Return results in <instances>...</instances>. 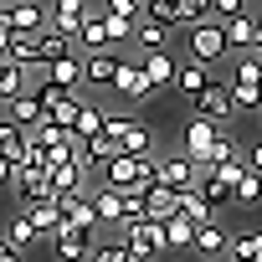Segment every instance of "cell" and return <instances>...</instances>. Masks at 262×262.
<instances>
[{"label":"cell","mask_w":262,"mask_h":262,"mask_svg":"<svg viewBox=\"0 0 262 262\" xmlns=\"http://www.w3.org/2000/svg\"><path fill=\"white\" fill-rule=\"evenodd\" d=\"M47 180H52V195H88L93 185V170L82 165V155L77 160H67V165H57V170H47Z\"/></svg>","instance_id":"52a82bcc"},{"label":"cell","mask_w":262,"mask_h":262,"mask_svg":"<svg viewBox=\"0 0 262 262\" xmlns=\"http://www.w3.org/2000/svg\"><path fill=\"white\" fill-rule=\"evenodd\" d=\"M0 21H6L11 31L41 36L47 31V6H36V0H11V6H0Z\"/></svg>","instance_id":"8992f818"},{"label":"cell","mask_w":262,"mask_h":262,"mask_svg":"<svg viewBox=\"0 0 262 262\" xmlns=\"http://www.w3.org/2000/svg\"><path fill=\"white\" fill-rule=\"evenodd\" d=\"M98 180H103L108 190H128V195H139V190L155 180V160H139V155H113V160L98 170Z\"/></svg>","instance_id":"6da1fadb"},{"label":"cell","mask_w":262,"mask_h":262,"mask_svg":"<svg viewBox=\"0 0 262 262\" xmlns=\"http://www.w3.org/2000/svg\"><path fill=\"white\" fill-rule=\"evenodd\" d=\"M41 77L57 82V88H67V93H82V52H72V57H62V62H52V67H41Z\"/></svg>","instance_id":"44dd1931"},{"label":"cell","mask_w":262,"mask_h":262,"mask_svg":"<svg viewBox=\"0 0 262 262\" xmlns=\"http://www.w3.org/2000/svg\"><path fill=\"white\" fill-rule=\"evenodd\" d=\"M118 144H123V155H139V160H155V155H160V139L149 134V128H144L139 118H128V123H123Z\"/></svg>","instance_id":"2e32d148"},{"label":"cell","mask_w":262,"mask_h":262,"mask_svg":"<svg viewBox=\"0 0 262 262\" xmlns=\"http://www.w3.org/2000/svg\"><path fill=\"white\" fill-rule=\"evenodd\" d=\"M47 118H52L57 128H72V123H77V98H72V103H62V108H52Z\"/></svg>","instance_id":"b9f144b4"},{"label":"cell","mask_w":262,"mask_h":262,"mask_svg":"<svg viewBox=\"0 0 262 262\" xmlns=\"http://www.w3.org/2000/svg\"><path fill=\"white\" fill-rule=\"evenodd\" d=\"M195 108H201V118H211V123H221L226 113H236V108H231V88H226V82H206V88H201V98H195Z\"/></svg>","instance_id":"ac0fdd59"},{"label":"cell","mask_w":262,"mask_h":262,"mask_svg":"<svg viewBox=\"0 0 262 262\" xmlns=\"http://www.w3.org/2000/svg\"><path fill=\"white\" fill-rule=\"evenodd\" d=\"M0 113H6L11 123H21V128H31V123H41L47 113H41V103L31 98V93H21V98H11V103H0Z\"/></svg>","instance_id":"f1b7e54d"},{"label":"cell","mask_w":262,"mask_h":262,"mask_svg":"<svg viewBox=\"0 0 262 262\" xmlns=\"http://www.w3.org/2000/svg\"><path fill=\"white\" fill-rule=\"evenodd\" d=\"M118 242L128 247V257H134V262H155V257L165 252V226L139 216L134 226H123V231H118Z\"/></svg>","instance_id":"3957f363"},{"label":"cell","mask_w":262,"mask_h":262,"mask_svg":"<svg viewBox=\"0 0 262 262\" xmlns=\"http://www.w3.org/2000/svg\"><path fill=\"white\" fill-rule=\"evenodd\" d=\"M139 206H144V221H170L175 216V190H165V185H144L139 190Z\"/></svg>","instance_id":"603a6c76"},{"label":"cell","mask_w":262,"mask_h":262,"mask_svg":"<svg viewBox=\"0 0 262 262\" xmlns=\"http://www.w3.org/2000/svg\"><path fill=\"white\" fill-rule=\"evenodd\" d=\"M252 6L247 0H211V21H231V16H247Z\"/></svg>","instance_id":"60d3db41"},{"label":"cell","mask_w":262,"mask_h":262,"mask_svg":"<svg viewBox=\"0 0 262 262\" xmlns=\"http://www.w3.org/2000/svg\"><path fill=\"white\" fill-rule=\"evenodd\" d=\"M175 211H180V216H190L195 226H206V221H216V211L206 206V195H201L195 185H190V190H175Z\"/></svg>","instance_id":"4dcf8cb0"},{"label":"cell","mask_w":262,"mask_h":262,"mask_svg":"<svg viewBox=\"0 0 262 262\" xmlns=\"http://www.w3.org/2000/svg\"><path fill=\"white\" fill-rule=\"evenodd\" d=\"M139 72H144L149 93H160V88H175L180 62H175V57H170V47H165V52H144V57H139Z\"/></svg>","instance_id":"ba28073f"},{"label":"cell","mask_w":262,"mask_h":262,"mask_svg":"<svg viewBox=\"0 0 262 262\" xmlns=\"http://www.w3.org/2000/svg\"><path fill=\"white\" fill-rule=\"evenodd\" d=\"M195 180H201V170H195V160H190L185 149L155 155V185H165V190H190Z\"/></svg>","instance_id":"277c9868"},{"label":"cell","mask_w":262,"mask_h":262,"mask_svg":"<svg viewBox=\"0 0 262 262\" xmlns=\"http://www.w3.org/2000/svg\"><path fill=\"white\" fill-rule=\"evenodd\" d=\"M6 242H11L16 252H26V247H36L41 236H36V231H31V221H26V216L16 211V216H11V226H6Z\"/></svg>","instance_id":"836d02e7"},{"label":"cell","mask_w":262,"mask_h":262,"mask_svg":"<svg viewBox=\"0 0 262 262\" xmlns=\"http://www.w3.org/2000/svg\"><path fill=\"white\" fill-rule=\"evenodd\" d=\"M113 72H118V52L82 57V88H113Z\"/></svg>","instance_id":"e0dca14e"},{"label":"cell","mask_w":262,"mask_h":262,"mask_svg":"<svg viewBox=\"0 0 262 262\" xmlns=\"http://www.w3.org/2000/svg\"><path fill=\"white\" fill-rule=\"evenodd\" d=\"M103 128H108V108L93 103V98H77V123H72V134L88 144L93 134H103Z\"/></svg>","instance_id":"ffe728a7"},{"label":"cell","mask_w":262,"mask_h":262,"mask_svg":"<svg viewBox=\"0 0 262 262\" xmlns=\"http://www.w3.org/2000/svg\"><path fill=\"white\" fill-rule=\"evenodd\" d=\"M21 155H26V128H21V123H11L6 113H0V160L21 165Z\"/></svg>","instance_id":"83f0119b"},{"label":"cell","mask_w":262,"mask_h":262,"mask_svg":"<svg viewBox=\"0 0 262 262\" xmlns=\"http://www.w3.org/2000/svg\"><path fill=\"white\" fill-rule=\"evenodd\" d=\"M165 226V252H190V242H195V221L190 216H170V221H160Z\"/></svg>","instance_id":"4316f807"},{"label":"cell","mask_w":262,"mask_h":262,"mask_svg":"<svg viewBox=\"0 0 262 262\" xmlns=\"http://www.w3.org/2000/svg\"><path fill=\"white\" fill-rule=\"evenodd\" d=\"M221 31H226V47H231V52H252V47H257V21H252V11L221 21Z\"/></svg>","instance_id":"d4e9b609"},{"label":"cell","mask_w":262,"mask_h":262,"mask_svg":"<svg viewBox=\"0 0 262 262\" xmlns=\"http://www.w3.org/2000/svg\"><path fill=\"white\" fill-rule=\"evenodd\" d=\"M93 6H98V0H52V6H47V26H52V31H67V36H72V31L82 26V16H88Z\"/></svg>","instance_id":"7c38bea8"},{"label":"cell","mask_w":262,"mask_h":262,"mask_svg":"<svg viewBox=\"0 0 262 262\" xmlns=\"http://www.w3.org/2000/svg\"><path fill=\"white\" fill-rule=\"evenodd\" d=\"M88 262H134V257H128V247L113 236V242H93V257Z\"/></svg>","instance_id":"74e56055"},{"label":"cell","mask_w":262,"mask_h":262,"mask_svg":"<svg viewBox=\"0 0 262 262\" xmlns=\"http://www.w3.org/2000/svg\"><path fill=\"white\" fill-rule=\"evenodd\" d=\"M0 262H21V252H16V247H11L6 236H0Z\"/></svg>","instance_id":"f6af8a7d"},{"label":"cell","mask_w":262,"mask_h":262,"mask_svg":"<svg viewBox=\"0 0 262 262\" xmlns=\"http://www.w3.org/2000/svg\"><path fill=\"white\" fill-rule=\"evenodd\" d=\"M206 82H211V67L185 57V62H180V72H175V93H180V98H201V88H206Z\"/></svg>","instance_id":"484cf974"},{"label":"cell","mask_w":262,"mask_h":262,"mask_svg":"<svg viewBox=\"0 0 262 262\" xmlns=\"http://www.w3.org/2000/svg\"><path fill=\"white\" fill-rule=\"evenodd\" d=\"M0 62H6V57H0Z\"/></svg>","instance_id":"c3c4849f"},{"label":"cell","mask_w":262,"mask_h":262,"mask_svg":"<svg viewBox=\"0 0 262 262\" xmlns=\"http://www.w3.org/2000/svg\"><path fill=\"white\" fill-rule=\"evenodd\" d=\"M226 247H231V231H226L221 221L195 226V242H190V252H195V257H226Z\"/></svg>","instance_id":"d6986e66"},{"label":"cell","mask_w":262,"mask_h":262,"mask_svg":"<svg viewBox=\"0 0 262 262\" xmlns=\"http://www.w3.org/2000/svg\"><path fill=\"white\" fill-rule=\"evenodd\" d=\"M185 57H190V62H206V67L226 62L231 47H226L221 21H195V26H185Z\"/></svg>","instance_id":"7a4b0ae2"},{"label":"cell","mask_w":262,"mask_h":262,"mask_svg":"<svg viewBox=\"0 0 262 262\" xmlns=\"http://www.w3.org/2000/svg\"><path fill=\"white\" fill-rule=\"evenodd\" d=\"M257 113H262V108H257Z\"/></svg>","instance_id":"681fc988"},{"label":"cell","mask_w":262,"mask_h":262,"mask_svg":"<svg viewBox=\"0 0 262 262\" xmlns=\"http://www.w3.org/2000/svg\"><path fill=\"white\" fill-rule=\"evenodd\" d=\"M257 57H262V52H257Z\"/></svg>","instance_id":"f907efd6"},{"label":"cell","mask_w":262,"mask_h":262,"mask_svg":"<svg viewBox=\"0 0 262 262\" xmlns=\"http://www.w3.org/2000/svg\"><path fill=\"white\" fill-rule=\"evenodd\" d=\"M231 201H236V206H257V201H262V175H257V170H242L236 185H231Z\"/></svg>","instance_id":"d6a6232c"},{"label":"cell","mask_w":262,"mask_h":262,"mask_svg":"<svg viewBox=\"0 0 262 262\" xmlns=\"http://www.w3.org/2000/svg\"><path fill=\"white\" fill-rule=\"evenodd\" d=\"M252 21H257V47L252 52H262V11H252Z\"/></svg>","instance_id":"7dc6e473"},{"label":"cell","mask_w":262,"mask_h":262,"mask_svg":"<svg viewBox=\"0 0 262 262\" xmlns=\"http://www.w3.org/2000/svg\"><path fill=\"white\" fill-rule=\"evenodd\" d=\"M72 52H77V41H72L67 31H52V26H47V31L36 36V72L52 67V62H62V57H72Z\"/></svg>","instance_id":"9a60e30c"},{"label":"cell","mask_w":262,"mask_h":262,"mask_svg":"<svg viewBox=\"0 0 262 262\" xmlns=\"http://www.w3.org/2000/svg\"><path fill=\"white\" fill-rule=\"evenodd\" d=\"M134 47H139V57H144V52H165V47H170V26L139 16V26H134Z\"/></svg>","instance_id":"f546056e"},{"label":"cell","mask_w":262,"mask_h":262,"mask_svg":"<svg viewBox=\"0 0 262 262\" xmlns=\"http://www.w3.org/2000/svg\"><path fill=\"white\" fill-rule=\"evenodd\" d=\"M216 139H221V123H211V118H201V113L185 123V155L195 160V170H201V160H206V149H211Z\"/></svg>","instance_id":"4fadbf2b"},{"label":"cell","mask_w":262,"mask_h":262,"mask_svg":"<svg viewBox=\"0 0 262 262\" xmlns=\"http://www.w3.org/2000/svg\"><path fill=\"white\" fill-rule=\"evenodd\" d=\"M11 175H16V165H11V160H0V190H11Z\"/></svg>","instance_id":"ee69618b"},{"label":"cell","mask_w":262,"mask_h":262,"mask_svg":"<svg viewBox=\"0 0 262 262\" xmlns=\"http://www.w3.org/2000/svg\"><path fill=\"white\" fill-rule=\"evenodd\" d=\"M113 93H123L128 103H149V82H144V72H139V62H134V57H118Z\"/></svg>","instance_id":"8fae6325"},{"label":"cell","mask_w":262,"mask_h":262,"mask_svg":"<svg viewBox=\"0 0 262 262\" xmlns=\"http://www.w3.org/2000/svg\"><path fill=\"white\" fill-rule=\"evenodd\" d=\"M242 160H247V170H257V175H262V139H257V144H247V149H242Z\"/></svg>","instance_id":"7bdbcfd3"},{"label":"cell","mask_w":262,"mask_h":262,"mask_svg":"<svg viewBox=\"0 0 262 262\" xmlns=\"http://www.w3.org/2000/svg\"><path fill=\"white\" fill-rule=\"evenodd\" d=\"M180 6V26H195V21H211V0H175Z\"/></svg>","instance_id":"f35d334b"},{"label":"cell","mask_w":262,"mask_h":262,"mask_svg":"<svg viewBox=\"0 0 262 262\" xmlns=\"http://www.w3.org/2000/svg\"><path fill=\"white\" fill-rule=\"evenodd\" d=\"M231 82H262V57L247 52V57L236 62V77H231Z\"/></svg>","instance_id":"ab89813d"},{"label":"cell","mask_w":262,"mask_h":262,"mask_svg":"<svg viewBox=\"0 0 262 262\" xmlns=\"http://www.w3.org/2000/svg\"><path fill=\"white\" fill-rule=\"evenodd\" d=\"M231 88V108H262V82H226Z\"/></svg>","instance_id":"8d00e7d4"},{"label":"cell","mask_w":262,"mask_h":262,"mask_svg":"<svg viewBox=\"0 0 262 262\" xmlns=\"http://www.w3.org/2000/svg\"><path fill=\"white\" fill-rule=\"evenodd\" d=\"M41 72H36V62L31 67H21V62H0V103H11V98H21V93H31V82H36Z\"/></svg>","instance_id":"5bb4252c"},{"label":"cell","mask_w":262,"mask_h":262,"mask_svg":"<svg viewBox=\"0 0 262 262\" xmlns=\"http://www.w3.org/2000/svg\"><path fill=\"white\" fill-rule=\"evenodd\" d=\"M52 201H57V211H62V221H67L72 231H88V236L103 231V226H98V211H93L88 195H52Z\"/></svg>","instance_id":"9c48e42d"},{"label":"cell","mask_w":262,"mask_h":262,"mask_svg":"<svg viewBox=\"0 0 262 262\" xmlns=\"http://www.w3.org/2000/svg\"><path fill=\"white\" fill-rule=\"evenodd\" d=\"M226 262H262V231H236L226 247Z\"/></svg>","instance_id":"1f68e13d"},{"label":"cell","mask_w":262,"mask_h":262,"mask_svg":"<svg viewBox=\"0 0 262 262\" xmlns=\"http://www.w3.org/2000/svg\"><path fill=\"white\" fill-rule=\"evenodd\" d=\"M21 216H26V221H31V231H36V236H41V242H47V236H57V231H62V211H57V201H31V206H26V211H21Z\"/></svg>","instance_id":"cb8c5ba5"},{"label":"cell","mask_w":262,"mask_h":262,"mask_svg":"<svg viewBox=\"0 0 262 262\" xmlns=\"http://www.w3.org/2000/svg\"><path fill=\"white\" fill-rule=\"evenodd\" d=\"M72 41H77V52H82V57H93V52H113V31H108V16L93 6V11L82 16V26L72 31Z\"/></svg>","instance_id":"5b68a950"},{"label":"cell","mask_w":262,"mask_h":262,"mask_svg":"<svg viewBox=\"0 0 262 262\" xmlns=\"http://www.w3.org/2000/svg\"><path fill=\"white\" fill-rule=\"evenodd\" d=\"M98 11H103L108 21H139V16H144L139 0H98Z\"/></svg>","instance_id":"d590c367"},{"label":"cell","mask_w":262,"mask_h":262,"mask_svg":"<svg viewBox=\"0 0 262 262\" xmlns=\"http://www.w3.org/2000/svg\"><path fill=\"white\" fill-rule=\"evenodd\" d=\"M6 47H11V26L0 21V57H6Z\"/></svg>","instance_id":"bcb514c9"},{"label":"cell","mask_w":262,"mask_h":262,"mask_svg":"<svg viewBox=\"0 0 262 262\" xmlns=\"http://www.w3.org/2000/svg\"><path fill=\"white\" fill-rule=\"evenodd\" d=\"M144 6V21H160V26H180V6L175 0H139Z\"/></svg>","instance_id":"e575fe53"},{"label":"cell","mask_w":262,"mask_h":262,"mask_svg":"<svg viewBox=\"0 0 262 262\" xmlns=\"http://www.w3.org/2000/svg\"><path fill=\"white\" fill-rule=\"evenodd\" d=\"M47 242H52V257H57V262H88V257H93V236H88V231H72L67 221H62V231L47 236Z\"/></svg>","instance_id":"30bf717a"},{"label":"cell","mask_w":262,"mask_h":262,"mask_svg":"<svg viewBox=\"0 0 262 262\" xmlns=\"http://www.w3.org/2000/svg\"><path fill=\"white\" fill-rule=\"evenodd\" d=\"M88 201H93V211H98V226H113V231H118V221H123V190L98 185V190H88Z\"/></svg>","instance_id":"7402d4cb"}]
</instances>
